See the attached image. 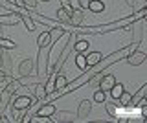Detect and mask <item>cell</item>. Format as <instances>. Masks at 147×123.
<instances>
[{"instance_id": "1", "label": "cell", "mask_w": 147, "mask_h": 123, "mask_svg": "<svg viewBox=\"0 0 147 123\" xmlns=\"http://www.w3.org/2000/svg\"><path fill=\"white\" fill-rule=\"evenodd\" d=\"M145 59H147V53H145V52L134 50V52H131V53H129L127 63H129L131 66H140V65H144V63H145Z\"/></svg>"}, {"instance_id": "2", "label": "cell", "mask_w": 147, "mask_h": 123, "mask_svg": "<svg viewBox=\"0 0 147 123\" xmlns=\"http://www.w3.org/2000/svg\"><path fill=\"white\" fill-rule=\"evenodd\" d=\"M33 74H35L33 59H22L18 65V75H33Z\"/></svg>"}, {"instance_id": "3", "label": "cell", "mask_w": 147, "mask_h": 123, "mask_svg": "<svg viewBox=\"0 0 147 123\" xmlns=\"http://www.w3.org/2000/svg\"><path fill=\"white\" fill-rule=\"evenodd\" d=\"M31 105H33V99L30 95H18V97H15V101H13V108L15 110H26Z\"/></svg>"}, {"instance_id": "4", "label": "cell", "mask_w": 147, "mask_h": 123, "mask_svg": "<svg viewBox=\"0 0 147 123\" xmlns=\"http://www.w3.org/2000/svg\"><path fill=\"white\" fill-rule=\"evenodd\" d=\"M18 22H22V17L18 15V13L9 11L6 15H0V24H4V26H15Z\"/></svg>"}, {"instance_id": "5", "label": "cell", "mask_w": 147, "mask_h": 123, "mask_svg": "<svg viewBox=\"0 0 147 123\" xmlns=\"http://www.w3.org/2000/svg\"><path fill=\"white\" fill-rule=\"evenodd\" d=\"M72 7L70 6H64V7H59L57 11H55V19L59 22H63V24H70V15H72Z\"/></svg>"}, {"instance_id": "6", "label": "cell", "mask_w": 147, "mask_h": 123, "mask_svg": "<svg viewBox=\"0 0 147 123\" xmlns=\"http://www.w3.org/2000/svg\"><path fill=\"white\" fill-rule=\"evenodd\" d=\"M90 110H92V103L88 101V99H83V101L79 103V108H77L76 118H77V120H86L88 114H90Z\"/></svg>"}, {"instance_id": "7", "label": "cell", "mask_w": 147, "mask_h": 123, "mask_svg": "<svg viewBox=\"0 0 147 123\" xmlns=\"http://www.w3.org/2000/svg\"><path fill=\"white\" fill-rule=\"evenodd\" d=\"M114 83H116V77H114L112 74H107V75H101V79H99V85H98V88L99 90H103V92H109L110 88L114 86Z\"/></svg>"}, {"instance_id": "8", "label": "cell", "mask_w": 147, "mask_h": 123, "mask_svg": "<svg viewBox=\"0 0 147 123\" xmlns=\"http://www.w3.org/2000/svg\"><path fill=\"white\" fill-rule=\"evenodd\" d=\"M52 44V30H44L42 33L37 37V46L39 48H46Z\"/></svg>"}, {"instance_id": "9", "label": "cell", "mask_w": 147, "mask_h": 123, "mask_svg": "<svg viewBox=\"0 0 147 123\" xmlns=\"http://www.w3.org/2000/svg\"><path fill=\"white\" fill-rule=\"evenodd\" d=\"M30 88H31V92H33V95L39 99V101L46 99V86H44L42 83H39V81H37V83H33Z\"/></svg>"}, {"instance_id": "10", "label": "cell", "mask_w": 147, "mask_h": 123, "mask_svg": "<svg viewBox=\"0 0 147 123\" xmlns=\"http://www.w3.org/2000/svg\"><path fill=\"white\" fill-rule=\"evenodd\" d=\"M55 110H57V108H55L53 103H42L39 107V110H37V114H39V116H44V118H52Z\"/></svg>"}, {"instance_id": "11", "label": "cell", "mask_w": 147, "mask_h": 123, "mask_svg": "<svg viewBox=\"0 0 147 123\" xmlns=\"http://www.w3.org/2000/svg\"><path fill=\"white\" fill-rule=\"evenodd\" d=\"M85 57H86V66L92 68V66H98L101 63L103 53H101V52H92V53H88V55H85Z\"/></svg>"}, {"instance_id": "12", "label": "cell", "mask_w": 147, "mask_h": 123, "mask_svg": "<svg viewBox=\"0 0 147 123\" xmlns=\"http://www.w3.org/2000/svg\"><path fill=\"white\" fill-rule=\"evenodd\" d=\"M74 120V114L72 112H64V110H55L52 116V121H72Z\"/></svg>"}, {"instance_id": "13", "label": "cell", "mask_w": 147, "mask_h": 123, "mask_svg": "<svg viewBox=\"0 0 147 123\" xmlns=\"http://www.w3.org/2000/svg\"><path fill=\"white\" fill-rule=\"evenodd\" d=\"M66 85H68V81H66V77H64L63 74H59V75H55V77H53L55 92H63V90L66 88Z\"/></svg>"}, {"instance_id": "14", "label": "cell", "mask_w": 147, "mask_h": 123, "mask_svg": "<svg viewBox=\"0 0 147 123\" xmlns=\"http://www.w3.org/2000/svg\"><path fill=\"white\" fill-rule=\"evenodd\" d=\"M86 9H90L92 13H101V11H105V4H103V0H88Z\"/></svg>"}, {"instance_id": "15", "label": "cell", "mask_w": 147, "mask_h": 123, "mask_svg": "<svg viewBox=\"0 0 147 123\" xmlns=\"http://www.w3.org/2000/svg\"><path fill=\"white\" fill-rule=\"evenodd\" d=\"M83 19H85V15H83V9H74L72 15H70V24H74V26H81Z\"/></svg>"}, {"instance_id": "16", "label": "cell", "mask_w": 147, "mask_h": 123, "mask_svg": "<svg viewBox=\"0 0 147 123\" xmlns=\"http://www.w3.org/2000/svg\"><path fill=\"white\" fill-rule=\"evenodd\" d=\"M88 46H90V42H88V40L81 39V40H77V42L74 44V50H76L77 53H85L86 50H88Z\"/></svg>"}, {"instance_id": "17", "label": "cell", "mask_w": 147, "mask_h": 123, "mask_svg": "<svg viewBox=\"0 0 147 123\" xmlns=\"http://www.w3.org/2000/svg\"><path fill=\"white\" fill-rule=\"evenodd\" d=\"M145 94H147V85H144V86H142V88L131 97V105H136L138 101H140V99H144V97H145Z\"/></svg>"}, {"instance_id": "18", "label": "cell", "mask_w": 147, "mask_h": 123, "mask_svg": "<svg viewBox=\"0 0 147 123\" xmlns=\"http://www.w3.org/2000/svg\"><path fill=\"white\" fill-rule=\"evenodd\" d=\"M123 90H125V86H123V83H114V86L109 90V92H110V95H112L114 99H118L119 95H121V92H123Z\"/></svg>"}, {"instance_id": "19", "label": "cell", "mask_w": 147, "mask_h": 123, "mask_svg": "<svg viewBox=\"0 0 147 123\" xmlns=\"http://www.w3.org/2000/svg\"><path fill=\"white\" fill-rule=\"evenodd\" d=\"M76 66L79 68L81 72H85L86 68H88V66H86V57H85V53H77V55H76Z\"/></svg>"}, {"instance_id": "20", "label": "cell", "mask_w": 147, "mask_h": 123, "mask_svg": "<svg viewBox=\"0 0 147 123\" xmlns=\"http://www.w3.org/2000/svg\"><path fill=\"white\" fill-rule=\"evenodd\" d=\"M131 97H132V94H129V92L123 90L121 95H119L116 101H119V105H123V107H127V105H131Z\"/></svg>"}, {"instance_id": "21", "label": "cell", "mask_w": 147, "mask_h": 123, "mask_svg": "<svg viewBox=\"0 0 147 123\" xmlns=\"http://www.w3.org/2000/svg\"><path fill=\"white\" fill-rule=\"evenodd\" d=\"M94 101L103 105L105 101H107V92H103V90H96V92H94Z\"/></svg>"}, {"instance_id": "22", "label": "cell", "mask_w": 147, "mask_h": 123, "mask_svg": "<svg viewBox=\"0 0 147 123\" xmlns=\"http://www.w3.org/2000/svg\"><path fill=\"white\" fill-rule=\"evenodd\" d=\"M105 110L109 112V116L118 118V107H116L114 103H107V101H105Z\"/></svg>"}, {"instance_id": "23", "label": "cell", "mask_w": 147, "mask_h": 123, "mask_svg": "<svg viewBox=\"0 0 147 123\" xmlns=\"http://www.w3.org/2000/svg\"><path fill=\"white\" fill-rule=\"evenodd\" d=\"M17 44L13 42V40H9V39H4V37H0V48L2 50H13Z\"/></svg>"}, {"instance_id": "24", "label": "cell", "mask_w": 147, "mask_h": 123, "mask_svg": "<svg viewBox=\"0 0 147 123\" xmlns=\"http://www.w3.org/2000/svg\"><path fill=\"white\" fill-rule=\"evenodd\" d=\"M22 22L26 24V30L30 31V33H31V31H35V22L31 20V17H30V15H24V17H22Z\"/></svg>"}, {"instance_id": "25", "label": "cell", "mask_w": 147, "mask_h": 123, "mask_svg": "<svg viewBox=\"0 0 147 123\" xmlns=\"http://www.w3.org/2000/svg\"><path fill=\"white\" fill-rule=\"evenodd\" d=\"M24 7L26 9H35L37 7V0H24Z\"/></svg>"}, {"instance_id": "26", "label": "cell", "mask_w": 147, "mask_h": 123, "mask_svg": "<svg viewBox=\"0 0 147 123\" xmlns=\"http://www.w3.org/2000/svg\"><path fill=\"white\" fill-rule=\"evenodd\" d=\"M6 77H7V74L2 70V68H0V81H2V79H6Z\"/></svg>"}, {"instance_id": "27", "label": "cell", "mask_w": 147, "mask_h": 123, "mask_svg": "<svg viewBox=\"0 0 147 123\" xmlns=\"http://www.w3.org/2000/svg\"><path fill=\"white\" fill-rule=\"evenodd\" d=\"M42 2H52V0H42Z\"/></svg>"}, {"instance_id": "28", "label": "cell", "mask_w": 147, "mask_h": 123, "mask_svg": "<svg viewBox=\"0 0 147 123\" xmlns=\"http://www.w3.org/2000/svg\"><path fill=\"white\" fill-rule=\"evenodd\" d=\"M0 55H2V48H0Z\"/></svg>"}]
</instances>
